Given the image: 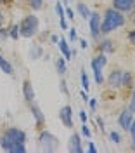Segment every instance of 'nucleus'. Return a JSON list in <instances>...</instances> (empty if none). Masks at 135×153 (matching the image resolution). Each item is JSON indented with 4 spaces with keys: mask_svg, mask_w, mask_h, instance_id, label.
I'll list each match as a JSON object with an SVG mask.
<instances>
[{
    "mask_svg": "<svg viewBox=\"0 0 135 153\" xmlns=\"http://www.w3.org/2000/svg\"><path fill=\"white\" fill-rule=\"evenodd\" d=\"M88 152H90V153H95L97 152V148H95V144H94V143H88Z\"/></svg>",
    "mask_w": 135,
    "mask_h": 153,
    "instance_id": "nucleus-35",
    "label": "nucleus"
},
{
    "mask_svg": "<svg viewBox=\"0 0 135 153\" xmlns=\"http://www.w3.org/2000/svg\"><path fill=\"white\" fill-rule=\"evenodd\" d=\"M130 82H132V73L123 71L121 73V87H130Z\"/></svg>",
    "mask_w": 135,
    "mask_h": 153,
    "instance_id": "nucleus-21",
    "label": "nucleus"
},
{
    "mask_svg": "<svg viewBox=\"0 0 135 153\" xmlns=\"http://www.w3.org/2000/svg\"><path fill=\"white\" fill-rule=\"evenodd\" d=\"M42 54H43V49L40 47L38 44H35L31 47V51H29V57L31 59H38V57H42Z\"/></svg>",
    "mask_w": 135,
    "mask_h": 153,
    "instance_id": "nucleus-18",
    "label": "nucleus"
},
{
    "mask_svg": "<svg viewBox=\"0 0 135 153\" xmlns=\"http://www.w3.org/2000/svg\"><path fill=\"white\" fill-rule=\"evenodd\" d=\"M31 105V115L35 117V120H37V125H43V122H45V117H43V113H42V110H40L38 105H35V101L33 103H29Z\"/></svg>",
    "mask_w": 135,
    "mask_h": 153,
    "instance_id": "nucleus-11",
    "label": "nucleus"
},
{
    "mask_svg": "<svg viewBox=\"0 0 135 153\" xmlns=\"http://www.w3.org/2000/svg\"><path fill=\"white\" fill-rule=\"evenodd\" d=\"M130 110L135 111V85H134V94H132V99H130Z\"/></svg>",
    "mask_w": 135,
    "mask_h": 153,
    "instance_id": "nucleus-30",
    "label": "nucleus"
},
{
    "mask_svg": "<svg viewBox=\"0 0 135 153\" xmlns=\"http://www.w3.org/2000/svg\"><path fill=\"white\" fill-rule=\"evenodd\" d=\"M12 143H26V132L18 127H7L0 136V146L2 150H7V146Z\"/></svg>",
    "mask_w": 135,
    "mask_h": 153,
    "instance_id": "nucleus-3",
    "label": "nucleus"
},
{
    "mask_svg": "<svg viewBox=\"0 0 135 153\" xmlns=\"http://www.w3.org/2000/svg\"><path fill=\"white\" fill-rule=\"evenodd\" d=\"M123 25H125V18L120 10H116L114 7L107 9L106 14H104V19L101 21V33H109V31L120 28Z\"/></svg>",
    "mask_w": 135,
    "mask_h": 153,
    "instance_id": "nucleus-1",
    "label": "nucleus"
},
{
    "mask_svg": "<svg viewBox=\"0 0 135 153\" xmlns=\"http://www.w3.org/2000/svg\"><path fill=\"white\" fill-rule=\"evenodd\" d=\"M50 40H52V42H54V44H57L59 37H57V35H50Z\"/></svg>",
    "mask_w": 135,
    "mask_h": 153,
    "instance_id": "nucleus-40",
    "label": "nucleus"
},
{
    "mask_svg": "<svg viewBox=\"0 0 135 153\" xmlns=\"http://www.w3.org/2000/svg\"><path fill=\"white\" fill-rule=\"evenodd\" d=\"M0 37H2V38L9 37V33H7V30H5V28H0Z\"/></svg>",
    "mask_w": 135,
    "mask_h": 153,
    "instance_id": "nucleus-34",
    "label": "nucleus"
},
{
    "mask_svg": "<svg viewBox=\"0 0 135 153\" xmlns=\"http://www.w3.org/2000/svg\"><path fill=\"white\" fill-rule=\"evenodd\" d=\"M64 12H66V18H69V19H75V12H73V10L69 9V7H68V9L64 10Z\"/></svg>",
    "mask_w": 135,
    "mask_h": 153,
    "instance_id": "nucleus-32",
    "label": "nucleus"
},
{
    "mask_svg": "<svg viewBox=\"0 0 135 153\" xmlns=\"http://www.w3.org/2000/svg\"><path fill=\"white\" fill-rule=\"evenodd\" d=\"M92 70H94V75H95V82H97V84H102V82H104V76H102V68L94 66V65H92Z\"/></svg>",
    "mask_w": 135,
    "mask_h": 153,
    "instance_id": "nucleus-23",
    "label": "nucleus"
},
{
    "mask_svg": "<svg viewBox=\"0 0 135 153\" xmlns=\"http://www.w3.org/2000/svg\"><path fill=\"white\" fill-rule=\"evenodd\" d=\"M92 65H94V66H99V68H104V66L107 65V57H106V54L102 52V54L95 56L94 59H92Z\"/></svg>",
    "mask_w": 135,
    "mask_h": 153,
    "instance_id": "nucleus-15",
    "label": "nucleus"
},
{
    "mask_svg": "<svg viewBox=\"0 0 135 153\" xmlns=\"http://www.w3.org/2000/svg\"><path fill=\"white\" fill-rule=\"evenodd\" d=\"M56 12H57L59 18H64V16H66V12H64V7H62V4H61V2H57V4H56Z\"/></svg>",
    "mask_w": 135,
    "mask_h": 153,
    "instance_id": "nucleus-25",
    "label": "nucleus"
},
{
    "mask_svg": "<svg viewBox=\"0 0 135 153\" xmlns=\"http://www.w3.org/2000/svg\"><path fill=\"white\" fill-rule=\"evenodd\" d=\"M5 2H12V0H0V4H5Z\"/></svg>",
    "mask_w": 135,
    "mask_h": 153,
    "instance_id": "nucleus-44",
    "label": "nucleus"
},
{
    "mask_svg": "<svg viewBox=\"0 0 135 153\" xmlns=\"http://www.w3.org/2000/svg\"><path fill=\"white\" fill-rule=\"evenodd\" d=\"M109 137H111V141H113V143H121V137H120V134L116 132V131H113V132L109 134Z\"/></svg>",
    "mask_w": 135,
    "mask_h": 153,
    "instance_id": "nucleus-26",
    "label": "nucleus"
},
{
    "mask_svg": "<svg viewBox=\"0 0 135 153\" xmlns=\"http://www.w3.org/2000/svg\"><path fill=\"white\" fill-rule=\"evenodd\" d=\"M0 70H2L5 75H10V76L14 75V66H12V65H10V63L2 56V54H0Z\"/></svg>",
    "mask_w": 135,
    "mask_h": 153,
    "instance_id": "nucleus-13",
    "label": "nucleus"
},
{
    "mask_svg": "<svg viewBox=\"0 0 135 153\" xmlns=\"http://www.w3.org/2000/svg\"><path fill=\"white\" fill-rule=\"evenodd\" d=\"M38 146L43 152H56L59 146V139L48 131H42L38 134Z\"/></svg>",
    "mask_w": 135,
    "mask_h": 153,
    "instance_id": "nucleus-4",
    "label": "nucleus"
},
{
    "mask_svg": "<svg viewBox=\"0 0 135 153\" xmlns=\"http://www.w3.org/2000/svg\"><path fill=\"white\" fill-rule=\"evenodd\" d=\"M56 70H57L59 75H66L68 66H66V59L64 57H57L56 59Z\"/></svg>",
    "mask_w": 135,
    "mask_h": 153,
    "instance_id": "nucleus-14",
    "label": "nucleus"
},
{
    "mask_svg": "<svg viewBox=\"0 0 135 153\" xmlns=\"http://www.w3.org/2000/svg\"><path fill=\"white\" fill-rule=\"evenodd\" d=\"M113 7L120 12H126L128 10V0H113Z\"/></svg>",
    "mask_w": 135,
    "mask_h": 153,
    "instance_id": "nucleus-16",
    "label": "nucleus"
},
{
    "mask_svg": "<svg viewBox=\"0 0 135 153\" xmlns=\"http://www.w3.org/2000/svg\"><path fill=\"white\" fill-rule=\"evenodd\" d=\"M130 136H132V143H134V146H135V120L132 122V125H130Z\"/></svg>",
    "mask_w": 135,
    "mask_h": 153,
    "instance_id": "nucleus-28",
    "label": "nucleus"
},
{
    "mask_svg": "<svg viewBox=\"0 0 135 153\" xmlns=\"http://www.w3.org/2000/svg\"><path fill=\"white\" fill-rule=\"evenodd\" d=\"M59 118H61V122L64 127L68 129H71L73 127V110H71V106H62L61 108V111H59Z\"/></svg>",
    "mask_w": 135,
    "mask_h": 153,
    "instance_id": "nucleus-6",
    "label": "nucleus"
},
{
    "mask_svg": "<svg viewBox=\"0 0 135 153\" xmlns=\"http://www.w3.org/2000/svg\"><path fill=\"white\" fill-rule=\"evenodd\" d=\"M76 9H78V12H80V16L83 19H88V16H90V10H88V7L83 4V2H78L76 4Z\"/></svg>",
    "mask_w": 135,
    "mask_h": 153,
    "instance_id": "nucleus-17",
    "label": "nucleus"
},
{
    "mask_svg": "<svg viewBox=\"0 0 135 153\" xmlns=\"http://www.w3.org/2000/svg\"><path fill=\"white\" fill-rule=\"evenodd\" d=\"M31 10H40L43 7V0H26Z\"/></svg>",
    "mask_w": 135,
    "mask_h": 153,
    "instance_id": "nucleus-22",
    "label": "nucleus"
},
{
    "mask_svg": "<svg viewBox=\"0 0 135 153\" xmlns=\"http://www.w3.org/2000/svg\"><path fill=\"white\" fill-rule=\"evenodd\" d=\"M80 120H81L83 124L87 122V113H85V111H80Z\"/></svg>",
    "mask_w": 135,
    "mask_h": 153,
    "instance_id": "nucleus-36",
    "label": "nucleus"
},
{
    "mask_svg": "<svg viewBox=\"0 0 135 153\" xmlns=\"http://www.w3.org/2000/svg\"><path fill=\"white\" fill-rule=\"evenodd\" d=\"M78 37V33H76V28L73 26V28H69V42H75Z\"/></svg>",
    "mask_w": 135,
    "mask_h": 153,
    "instance_id": "nucleus-27",
    "label": "nucleus"
},
{
    "mask_svg": "<svg viewBox=\"0 0 135 153\" xmlns=\"http://www.w3.org/2000/svg\"><path fill=\"white\" fill-rule=\"evenodd\" d=\"M19 26V35L24 38H31L35 37L37 33H38L40 30V19L38 16H35V14H28V16H24V18L21 19V23L18 25Z\"/></svg>",
    "mask_w": 135,
    "mask_h": 153,
    "instance_id": "nucleus-2",
    "label": "nucleus"
},
{
    "mask_svg": "<svg viewBox=\"0 0 135 153\" xmlns=\"http://www.w3.org/2000/svg\"><path fill=\"white\" fill-rule=\"evenodd\" d=\"M97 124L101 125V131H104V122H102V118H97Z\"/></svg>",
    "mask_w": 135,
    "mask_h": 153,
    "instance_id": "nucleus-39",
    "label": "nucleus"
},
{
    "mask_svg": "<svg viewBox=\"0 0 135 153\" xmlns=\"http://www.w3.org/2000/svg\"><path fill=\"white\" fill-rule=\"evenodd\" d=\"M69 152H75V153H81L83 152V146H81V139L78 134H73L69 137Z\"/></svg>",
    "mask_w": 135,
    "mask_h": 153,
    "instance_id": "nucleus-10",
    "label": "nucleus"
},
{
    "mask_svg": "<svg viewBox=\"0 0 135 153\" xmlns=\"http://www.w3.org/2000/svg\"><path fill=\"white\" fill-rule=\"evenodd\" d=\"M23 96H24L26 103H33V101H35V91H33V84H31V80H28V78L23 82Z\"/></svg>",
    "mask_w": 135,
    "mask_h": 153,
    "instance_id": "nucleus-8",
    "label": "nucleus"
},
{
    "mask_svg": "<svg viewBox=\"0 0 135 153\" xmlns=\"http://www.w3.org/2000/svg\"><path fill=\"white\" fill-rule=\"evenodd\" d=\"M135 9V0H128V10Z\"/></svg>",
    "mask_w": 135,
    "mask_h": 153,
    "instance_id": "nucleus-37",
    "label": "nucleus"
},
{
    "mask_svg": "<svg viewBox=\"0 0 135 153\" xmlns=\"http://www.w3.org/2000/svg\"><path fill=\"white\" fill-rule=\"evenodd\" d=\"M118 122H120V125H121V129H123V131H128V129H130V125H132V122H134V111H132L130 108L123 110V111L120 113Z\"/></svg>",
    "mask_w": 135,
    "mask_h": 153,
    "instance_id": "nucleus-7",
    "label": "nucleus"
},
{
    "mask_svg": "<svg viewBox=\"0 0 135 153\" xmlns=\"http://www.w3.org/2000/svg\"><path fill=\"white\" fill-rule=\"evenodd\" d=\"M59 85H61V91H62V94H66V96H68V87H66V82H64V80H61V84H59Z\"/></svg>",
    "mask_w": 135,
    "mask_h": 153,
    "instance_id": "nucleus-31",
    "label": "nucleus"
},
{
    "mask_svg": "<svg viewBox=\"0 0 135 153\" xmlns=\"http://www.w3.org/2000/svg\"><path fill=\"white\" fill-rule=\"evenodd\" d=\"M57 47H59V51H61V54H62L64 59H71V49H69V45H68L66 38L61 37V40H57Z\"/></svg>",
    "mask_w": 135,
    "mask_h": 153,
    "instance_id": "nucleus-12",
    "label": "nucleus"
},
{
    "mask_svg": "<svg viewBox=\"0 0 135 153\" xmlns=\"http://www.w3.org/2000/svg\"><path fill=\"white\" fill-rule=\"evenodd\" d=\"M81 97H83V101H85V103H88V96H87V91H83V92H81Z\"/></svg>",
    "mask_w": 135,
    "mask_h": 153,
    "instance_id": "nucleus-38",
    "label": "nucleus"
},
{
    "mask_svg": "<svg viewBox=\"0 0 135 153\" xmlns=\"http://www.w3.org/2000/svg\"><path fill=\"white\" fill-rule=\"evenodd\" d=\"M121 70H114V71H111V75L107 78V84L111 89H118V87H121Z\"/></svg>",
    "mask_w": 135,
    "mask_h": 153,
    "instance_id": "nucleus-9",
    "label": "nucleus"
},
{
    "mask_svg": "<svg viewBox=\"0 0 135 153\" xmlns=\"http://www.w3.org/2000/svg\"><path fill=\"white\" fill-rule=\"evenodd\" d=\"M81 85H83V91H88V87H90V80L85 71H81Z\"/></svg>",
    "mask_w": 135,
    "mask_h": 153,
    "instance_id": "nucleus-24",
    "label": "nucleus"
},
{
    "mask_svg": "<svg viewBox=\"0 0 135 153\" xmlns=\"http://www.w3.org/2000/svg\"><path fill=\"white\" fill-rule=\"evenodd\" d=\"M134 148H135V146H134Z\"/></svg>",
    "mask_w": 135,
    "mask_h": 153,
    "instance_id": "nucleus-45",
    "label": "nucleus"
},
{
    "mask_svg": "<svg viewBox=\"0 0 135 153\" xmlns=\"http://www.w3.org/2000/svg\"><path fill=\"white\" fill-rule=\"evenodd\" d=\"M101 51H102V52H113V51H114L113 42H111V40H102V42H101Z\"/></svg>",
    "mask_w": 135,
    "mask_h": 153,
    "instance_id": "nucleus-19",
    "label": "nucleus"
},
{
    "mask_svg": "<svg viewBox=\"0 0 135 153\" xmlns=\"http://www.w3.org/2000/svg\"><path fill=\"white\" fill-rule=\"evenodd\" d=\"M81 132H83V136H87V137H90V136H92V132H90V129H88L87 124L81 125Z\"/></svg>",
    "mask_w": 135,
    "mask_h": 153,
    "instance_id": "nucleus-29",
    "label": "nucleus"
},
{
    "mask_svg": "<svg viewBox=\"0 0 135 153\" xmlns=\"http://www.w3.org/2000/svg\"><path fill=\"white\" fill-rule=\"evenodd\" d=\"M80 44H81V47H83V49H87V45H88L87 40H80Z\"/></svg>",
    "mask_w": 135,
    "mask_h": 153,
    "instance_id": "nucleus-41",
    "label": "nucleus"
},
{
    "mask_svg": "<svg viewBox=\"0 0 135 153\" xmlns=\"http://www.w3.org/2000/svg\"><path fill=\"white\" fill-rule=\"evenodd\" d=\"M7 33H9V37L12 38V40H18V38L21 37L19 35V26H18V25H12V26L7 30Z\"/></svg>",
    "mask_w": 135,
    "mask_h": 153,
    "instance_id": "nucleus-20",
    "label": "nucleus"
},
{
    "mask_svg": "<svg viewBox=\"0 0 135 153\" xmlns=\"http://www.w3.org/2000/svg\"><path fill=\"white\" fill-rule=\"evenodd\" d=\"M95 105H97L95 99H90V106H92V108H95Z\"/></svg>",
    "mask_w": 135,
    "mask_h": 153,
    "instance_id": "nucleus-43",
    "label": "nucleus"
},
{
    "mask_svg": "<svg viewBox=\"0 0 135 153\" xmlns=\"http://www.w3.org/2000/svg\"><path fill=\"white\" fill-rule=\"evenodd\" d=\"M88 28H90V33H92L94 38L99 37V33H101V16L97 12H90V16H88Z\"/></svg>",
    "mask_w": 135,
    "mask_h": 153,
    "instance_id": "nucleus-5",
    "label": "nucleus"
},
{
    "mask_svg": "<svg viewBox=\"0 0 135 153\" xmlns=\"http://www.w3.org/2000/svg\"><path fill=\"white\" fill-rule=\"evenodd\" d=\"M128 40L135 45V31H130V33H128Z\"/></svg>",
    "mask_w": 135,
    "mask_h": 153,
    "instance_id": "nucleus-33",
    "label": "nucleus"
},
{
    "mask_svg": "<svg viewBox=\"0 0 135 153\" xmlns=\"http://www.w3.org/2000/svg\"><path fill=\"white\" fill-rule=\"evenodd\" d=\"M2 23H4V10L0 9V26H2Z\"/></svg>",
    "mask_w": 135,
    "mask_h": 153,
    "instance_id": "nucleus-42",
    "label": "nucleus"
}]
</instances>
